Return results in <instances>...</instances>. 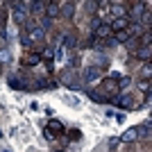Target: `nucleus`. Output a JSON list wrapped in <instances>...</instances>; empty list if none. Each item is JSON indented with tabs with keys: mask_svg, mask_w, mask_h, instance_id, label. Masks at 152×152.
Listing matches in <instances>:
<instances>
[{
	"mask_svg": "<svg viewBox=\"0 0 152 152\" xmlns=\"http://www.w3.org/2000/svg\"><path fill=\"white\" fill-rule=\"evenodd\" d=\"M114 14H116V18H127V9H123L121 2H116V5H114Z\"/></svg>",
	"mask_w": 152,
	"mask_h": 152,
	"instance_id": "ddd939ff",
	"label": "nucleus"
},
{
	"mask_svg": "<svg viewBox=\"0 0 152 152\" xmlns=\"http://www.w3.org/2000/svg\"><path fill=\"white\" fill-rule=\"evenodd\" d=\"M45 7H48V18H55V16H59V2H45Z\"/></svg>",
	"mask_w": 152,
	"mask_h": 152,
	"instance_id": "0eeeda50",
	"label": "nucleus"
},
{
	"mask_svg": "<svg viewBox=\"0 0 152 152\" xmlns=\"http://www.w3.org/2000/svg\"><path fill=\"white\" fill-rule=\"evenodd\" d=\"M116 100H118V104H121V107H132V102H129L132 98H127V95H125V98H123V95H118Z\"/></svg>",
	"mask_w": 152,
	"mask_h": 152,
	"instance_id": "dca6fc26",
	"label": "nucleus"
},
{
	"mask_svg": "<svg viewBox=\"0 0 152 152\" xmlns=\"http://www.w3.org/2000/svg\"><path fill=\"white\" fill-rule=\"evenodd\" d=\"M134 55H136L139 59H145V64H148V59H150V45H143V48H139Z\"/></svg>",
	"mask_w": 152,
	"mask_h": 152,
	"instance_id": "9d476101",
	"label": "nucleus"
},
{
	"mask_svg": "<svg viewBox=\"0 0 152 152\" xmlns=\"http://www.w3.org/2000/svg\"><path fill=\"white\" fill-rule=\"evenodd\" d=\"M100 77H102L100 66H89V68L84 70V80H86V82H95V80H100Z\"/></svg>",
	"mask_w": 152,
	"mask_h": 152,
	"instance_id": "f03ea898",
	"label": "nucleus"
},
{
	"mask_svg": "<svg viewBox=\"0 0 152 152\" xmlns=\"http://www.w3.org/2000/svg\"><path fill=\"white\" fill-rule=\"evenodd\" d=\"M48 27H50V18H48V16H45V18L41 20V30L45 32V30H48Z\"/></svg>",
	"mask_w": 152,
	"mask_h": 152,
	"instance_id": "412c9836",
	"label": "nucleus"
},
{
	"mask_svg": "<svg viewBox=\"0 0 152 152\" xmlns=\"http://www.w3.org/2000/svg\"><path fill=\"white\" fill-rule=\"evenodd\" d=\"M59 14H64L66 18H73V14H75V5H73V2H68V5H64V9H61Z\"/></svg>",
	"mask_w": 152,
	"mask_h": 152,
	"instance_id": "f8f14e48",
	"label": "nucleus"
},
{
	"mask_svg": "<svg viewBox=\"0 0 152 152\" xmlns=\"http://www.w3.org/2000/svg\"><path fill=\"white\" fill-rule=\"evenodd\" d=\"M43 34H45V32L41 30V27L34 25V27L30 30V37H27V39H30V41H41V39H43Z\"/></svg>",
	"mask_w": 152,
	"mask_h": 152,
	"instance_id": "6e6552de",
	"label": "nucleus"
},
{
	"mask_svg": "<svg viewBox=\"0 0 152 152\" xmlns=\"http://www.w3.org/2000/svg\"><path fill=\"white\" fill-rule=\"evenodd\" d=\"M64 43L66 48H75V37H64Z\"/></svg>",
	"mask_w": 152,
	"mask_h": 152,
	"instance_id": "a211bd4d",
	"label": "nucleus"
},
{
	"mask_svg": "<svg viewBox=\"0 0 152 152\" xmlns=\"http://www.w3.org/2000/svg\"><path fill=\"white\" fill-rule=\"evenodd\" d=\"M139 89L148 93V91H150V82H148V80H145V82H141V84H139Z\"/></svg>",
	"mask_w": 152,
	"mask_h": 152,
	"instance_id": "4be33fe9",
	"label": "nucleus"
},
{
	"mask_svg": "<svg viewBox=\"0 0 152 152\" xmlns=\"http://www.w3.org/2000/svg\"><path fill=\"white\" fill-rule=\"evenodd\" d=\"M95 7H98V2H86V12L93 14V12H95Z\"/></svg>",
	"mask_w": 152,
	"mask_h": 152,
	"instance_id": "5701e85b",
	"label": "nucleus"
},
{
	"mask_svg": "<svg viewBox=\"0 0 152 152\" xmlns=\"http://www.w3.org/2000/svg\"><path fill=\"white\" fill-rule=\"evenodd\" d=\"M89 95H91V98H93L95 102H107V98H102V95L98 93V91H89Z\"/></svg>",
	"mask_w": 152,
	"mask_h": 152,
	"instance_id": "f3484780",
	"label": "nucleus"
},
{
	"mask_svg": "<svg viewBox=\"0 0 152 152\" xmlns=\"http://www.w3.org/2000/svg\"><path fill=\"white\" fill-rule=\"evenodd\" d=\"M129 82H132L129 77H121V82H118V89H127V86H129Z\"/></svg>",
	"mask_w": 152,
	"mask_h": 152,
	"instance_id": "6ab92c4d",
	"label": "nucleus"
},
{
	"mask_svg": "<svg viewBox=\"0 0 152 152\" xmlns=\"http://www.w3.org/2000/svg\"><path fill=\"white\" fill-rule=\"evenodd\" d=\"M20 41H23V45H25V48H30V45H32V41L27 39V34H23V37H20Z\"/></svg>",
	"mask_w": 152,
	"mask_h": 152,
	"instance_id": "b1692460",
	"label": "nucleus"
},
{
	"mask_svg": "<svg viewBox=\"0 0 152 152\" xmlns=\"http://www.w3.org/2000/svg\"><path fill=\"white\" fill-rule=\"evenodd\" d=\"M25 7H27V2H16V5H14L12 16H14V20H16L18 25H23V23L27 20V12H25Z\"/></svg>",
	"mask_w": 152,
	"mask_h": 152,
	"instance_id": "f257e3e1",
	"label": "nucleus"
},
{
	"mask_svg": "<svg viewBox=\"0 0 152 152\" xmlns=\"http://www.w3.org/2000/svg\"><path fill=\"white\" fill-rule=\"evenodd\" d=\"M48 129H50L52 134H55V136H57V134H61L64 132V125L59 121H50V125H48Z\"/></svg>",
	"mask_w": 152,
	"mask_h": 152,
	"instance_id": "9b49d317",
	"label": "nucleus"
},
{
	"mask_svg": "<svg viewBox=\"0 0 152 152\" xmlns=\"http://www.w3.org/2000/svg\"><path fill=\"white\" fill-rule=\"evenodd\" d=\"M129 39H132V34H129V30H121V32H116L114 41H116V43H127Z\"/></svg>",
	"mask_w": 152,
	"mask_h": 152,
	"instance_id": "39448f33",
	"label": "nucleus"
},
{
	"mask_svg": "<svg viewBox=\"0 0 152 152\" xmlns=\"http://www.w3.org/2000/svg\"><path fill=\"white\" fill-rule=\"evenodd\" d=\"M109 34H111V27H109V25H100L98 30L93 32V39H95V37H100V39H107Z\"/></svg>",
	"mask_w": 152,
	"mask_h": 152,
	"instance_id": "1a4fd4ad",
	"label": "nucleus"
},
{
	"mask_svg": "<svg viewBox=\"0 0 152 152\" xmlns=\"http://www.w3.org/2000/svg\"><path fill=\"white\" fill-rule=\"evenodd\" d=\"M100 25H102V23H100V18H93V20H91V32H95Z\"/></svg>",
	"mask_w": 152,
	"mask_h": 152,
	"instance_id": "aec40b11",
	"label": "nucleus"
},
{
	"mask_svg": "<svg viewBox=\"0 0 152 152\" xmlns=\"http://www.w3.org/2000/svg\"><path fill=\"white\" fill-rule=\"evenodd\" d=\"M23 64H25V66H39V64H41V55H37V52H34V55L27 52L25 57H23Z\"/></svg>",
	"mask_w": 152,
	"mask_h": 152,
	"instance_id": "7ed1b4c3",
	"label": "nucleus"
},
{
	"mask_svg": "<svg viewBox=\"0 0 152 152\" xmlns=\"http://www.w3.org/2000/svg\"><path fill=\"white\" fill-rule=\"evenodd\" d=\"M0 73H2V68H0Z\"/></svg>",
	"mask_w": 152,
	"mask_h": 152,
	"instance_id": "393cba45",
	"label": "nucleus"
},
{
	"mask_svg": "<svg viewBox=\"0 0 152 152\" xmlns=\"http://www.w3.org/2000/svg\"><path fill=\"white\" fill-rule=\"evenodd\" d=\"M9 59H12V52L7 50V48H0V61H2V64H7Z\"/></svg>",
	"mask_w": 152,
	"mask_h": 152,
	"instance_id": "2eb2a0df",
	"label": "nucleus"
},
{
	"mask_svg": "<svg viewBox=\"0 0 152 152\" xmlns=\"http://www.w3.org/2000/svg\"><path fill=\"white\" fill-rule=\"evenodd\" d=\"M121 139L125 141V143H129V141H136V139H139V129H136V127H132V129H127V132L123 134Z\"/></svg>",
	"mask_w": 152,
	"mask_h": 152,
	"instance_id": "423d86ee",
	"label": "nucleus"
},
{
	"mask_svg": "<svg viewBox=\"0 0 152 152\" xmlns=\"http://www.w3.org/2000/svg\"><path fill=\"white\" fill-rule=\"evenodd\" d=\"M109 27H111L114 32H121V30H127V27H129V23H127V18H114Z\"/></svg>",
	"mask_w": 152,
	"mask_h": 152,
	"instance_id": "20e7f679",
	"label": "nucleus"
},
{
	"mask_svg": "<svg viewBox=\"0 0 152 152\" xmlns=\"http://www.w3.org/2000/svg\"><path fill=\"white\" fill-rule=\"evenodd\" d=\"M9 86H12V89H23L25 84L20 82V80H18L16 75H9Z\"/></svg>",
	"mask_w": 152,
	"mask_h": 152,
	"instance_id": "4468645a",
	"label": "nucleus"
}]
</instances>
